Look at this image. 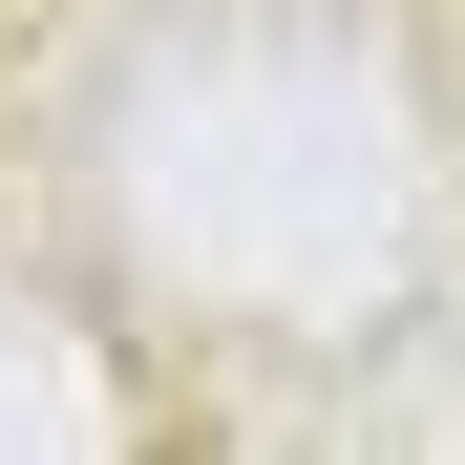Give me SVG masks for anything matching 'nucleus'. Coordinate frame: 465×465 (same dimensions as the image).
I'll return each mask as SVG.
<instances>
[]
</instances>
